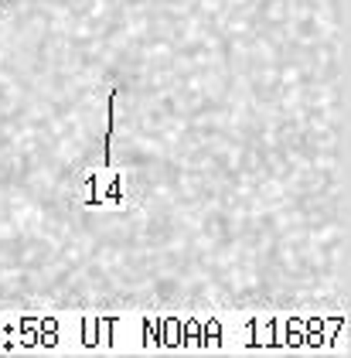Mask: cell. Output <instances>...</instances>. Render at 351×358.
Here are the masks:
<instances>
[{"instance_id": "cell-3", "label": "cell", "mask_w": 351, "mask_h": 358, "mask_svg": "<svg viewBox=\"0 0 351 358\" xmlns=\"http://www.w3.org/2000/svg\"><path fill=\"white\" fill-rule=\"evenodd\" d=\"M103 201L123 205V178H120V174H113V178H109V188H106V194H103Z\"/></svg>"}, {"instance_id": "cell-2", "label": "cell", "mask_w": 351, "mask_h": 358, "mask_svg": "<svg viewBox=\"0 0 351 358\" xmlns=\"http://www.w3.org/2000/svg\"><path fill=\"white\" fill-rule=\"evenodd\" d=\"M198 331H201V341H198V348H222V324H218L215 317H208L205 324H198Z\"/></svg>"}, {"instance_id": "cell-1", "label": "cell", "mask_w": 351, "mask_h": 358, "mask_svg": "<svg viewBox=\"0 0 351 358\" xmlns=\"http://www.w3.org/2000/svg\"><path fill=\"white\" fill-rule=\"evenodd\" d=\"M116 89L109 92V110H106V137H103V167L113 164V157H109V150H113V130H116Z\"/></svg>"}]
</instances>
